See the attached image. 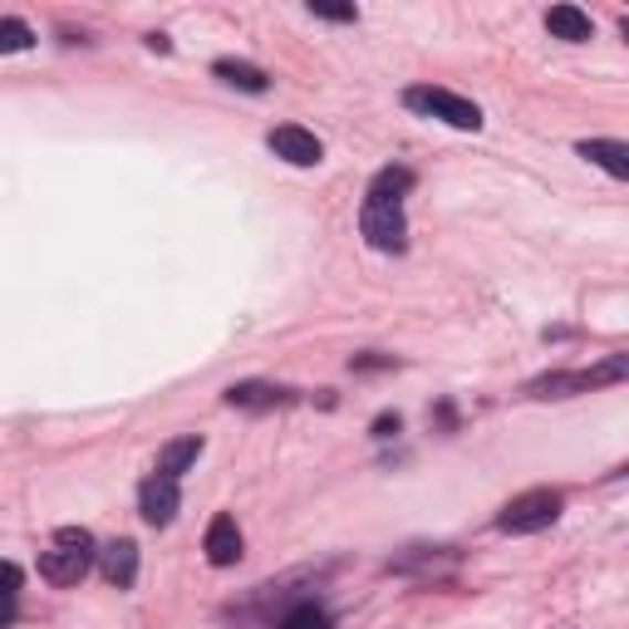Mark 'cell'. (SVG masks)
Returning a JSON list of instances; mask_svg holds the SVG:
<instances>
[{"mask_svg": "<svg viewBox=\"0 0 629 629\" xmlns=\"http://www.w3.org/2000/svg\"><path fill=\"white\" fill-rule=\"evenodd\" d=\"M94 556H98L94 536L84 532V526H60V532H54V551L40 556V576H45L50 585H80L84 576H90Z\"/></svg>", "mask_w": 629, "mask_h": 629, "instance_id": "obj_1", "label": "cell"}, {"mask_svg": "<svg viewBox=\"0 0 629 629\" xmlns=\"http://www.w3.org/2000/svg\"><path fill=\"white\" fill-rule=\"evenodd\" d=\"M629 374V359L625 355H610L600 369H576V374H546V379H532L526 394L532 399H570V394H590L600 384H620Z\"/></svg>", "mask_w": 629, "mask_h": 629, "instance_id": "obj_2", "label": "cell"}, {"mask_svg": "<svg viewBox=\"0 0 629 629\" xmlns=\"http://www.w3.org/2000/svg\"><path fill=\"white\" fill-rule=\"evenodd\" d=\"M403 104L413 108V114L443 118V124H452V128H468V134H478V128H482V108L472 104V98L452 94V90H433V84H413V90L403 94Z\"/></svg>", "mask_w": 629, "mask_h": 629, "instance_id": "obj_3", "label": "cell"}, {"mask_svg": "<svg viewBox=\"0 0 629 629\" xmlns=\"http://www.w3.org/2000/svg\"><path fill=\"white\" fill-rule=\"evenodd\" d=\"M556 516H560V492L536 488V492L512 496V502L502 506V516H496V526H502V532H512V536H532V532L556 526Z\"/></svg>", "mask_w": 629, "mask_h": 629, "instance_id": "obj_4", "label": "cell"}, {"mask_svg": "<svg viewBox=\"0 0 629 629\" xmlns=\"http://www.w3.org/2000/svg\"><path fill=\"white\" fill-rule=\"evenodd\" d=\"M359 231L374 251H403V241H408L403 202H394V197H364Z\"/></svg>", "mask_w": 629, "mask_h": 629, "instance_id": "obj_5", "label": "cell"}, {"mask_svg": "<svg viewBox=\"0 0 629 629\" xmlns=\"http://www.w3.org/2000/svg\"><path fill=\"white\" fill-rule=\"evenodd\" d=\"M182 506V492H178V478H163V472H153L148 482H143L138 492V512L148 526H168L172 516H178Z\"/></svg>", "mask_w": 629, "mask_h": 629, "instance_id": "obj_6", "label": "cell"}, {"mask_svg": "<svg viewBox=\"0 0 629 629\" xmlns=\"http://www.w3.org/2000/svg\"><path fill=\"white\" fill-rule=\"evenodd\" d=\"M271 153L285 163H295V168H315V163L325 158V143L301 124H281V128H271Z\"/></svg>", "mask_w": 629, "mask_h": 629, "instance_id": "obj_7", "label": "cell"}, {"mask_svg": "<svg viewBox=\"0 0 629 629\" xmlns=\"http://www.w3.org/2000/svg\"><path fill=\"white\" fill-rule=\"evenodd\" d=\"M241 526H237V516H212V526H207V541H202V551H207V560L212 566H237L241 560Z\"/></svg>", "mask_w": 629, "mask_h": 629, "instance_id": "obj_8", "label": "cell"}, {"mask_svg": "<svg viewBox=\"0 0 629 629\" xmlns=\"http://www.w3.org/2000/svg\"><path fill=\"white\" fill-rule=\"evenodd\" d=\"M94 560H98V570H104V580L118 585V590H128V585L138 580V546L134 541H108Z\"/></svg>", "mask_w": 629, "mask_h": 629, "instance_id": "obj_9", "label": "cell"}, {"mask_svg": "<svg viewBox=\"0 0 629 629\" xmlns=\"http://www.w3.org/2000/svg\"><path fill=\"white\" fill-rule=\"evenodd\" d=\"M291 399H295L291 389H275V384H256V379H251V384H231V389H227L231 408H256V413H266V408H285Z\"/></svg>", "mask_w": 629, "mask_h": 629, "instance_id": "obj_10", "label": "cell"}, {"mask_svg": "<svg viewBox=\"0 0 629 629\" xmlns=\"http://www.w3.org/2000/svg\"><path fill=\"white\" fill-rule=\"evenodd\" d=\"M580 158H590V163H600L610 178H629V148L620 138H585L580 143Z\"/></svg>", "mask_w": 629, "mask_h": 629, "instance_id": "obj_11", "label": "cell"}, {"mask_svg": "<svg viewBox=\"0 0 629 629\" xmlns=\"http://www.w3.org/2000/svg\"><path fill=\"white\" fill-rule=\"evenodd\" d=\"M546 30L556 40H570V45H580V40H590L595 35V25H590V15L576 6H551L546 10Z\"/></svg>", "mask_w": 629, "mask_h": 629, "instance_id": "obj_12", "label": "cell"}, {"mask_svg": "<svg viewBox=\"0 0 629 629\" xmlns=\"http://www.w3.org/2000/svg\"><path fill=\"white\" fill-rule=\"evenodd\" d=\"M212 74L222 84H231V90H247V94H266L271 90V74L256 70V64H241V60H217Z\"/></svg>", "mask_w": 629, "mask_h": 629, "instance_id": "obj_13", "label": "cell"}, {"mask_svg": "<svg viewBox=\"0 0 629 629\" xmlns=\"http://www.w3.org/2000/svg\"><path fill=\"white\" fill-rule=\"evenodd\" d=\"M197 458H202V438H197V433L172 438V443L158 452V472H163V478H182V472L192 468Z\"/></svg>", "mask_w": 629, "mask_h": 629, "instance_id": "obj_14", "label": "cell"}, {"mask_svg": "<svg viewBox=\"0 0 629 629\" xmlns=\"http://www.w3.org/2000/svg\"><path fill=\"white\" fill-rule=\"evenodd\" d=\"M275 629H335V620H329L319 605H295V610L281 615V625Z\"/></svg>", "mask_w": 629, "mask_h": 629, "instance_id": "obj_15", "label": "cell"}, {"mask_svg": "<svg viewBox=\"0 0 629 629\" xmlns=\"http://www.w3.org/2000/svg\"><path fill=\"white\" fill-rule=\"evenodd\" d=\"M408 187H413V172H408V168H384L379 178L369 182V197H394V202H399Z\"/></svg>", "mask_w": 629, "mask_h": 629, "instance_id": "obj_16", "label": "cell"}, {"mask_svg": "<svg viewBox=\"0 0 629 629\" xmlns=\"http://www.w3.org/2000/svg\"><path fill=\"white\" fill-rule=\"evenodd\" d=\"M35 45V30L25 20H0V54H20Z\"/></svg>", "mask_w": 629, "mask_h": 629, "instance_id": "obj_17", "label": "cell"}, {"mask_svg": "<svg viewBox=\"0 0 629 629\" xmlns=\"http://www.w3.org/2000/svg\"><path fill=\"white\" fill-rule=\"evenodd\" d=\"M311 15H319V20H339V25H355L359 10H355V6H335V0H311Z\"/></svg>", "mask_w": 629, "mask_h": 629, "instance_id": "obj_18", "label": "cell"}, {"mask_svg": "<svg viewBox=\"0 0 629 629\" xmlns=\"http://www.w3.org/2000/svg\"><path fill=\"white\" fill-rule=\"evenodd\" d=\"M20 580H25V576H20L15 560H0V595H6V600H15V595H20Z\"/></svg>", "mask_w": 629, "mask_h": 629, "instance_id": "obj_19", "label": "cell"}, {"mask_svg": "<svg viewBox=\"0 0 629 629\" xmlns=\"http://www.w3.org/2000/svg\"><path fill=\"white\" fill-rule=\"evenodd\" d=\"M394 433H399V413L374 418V438H394Z\"/></svg>", "mask_w": 629, "mask_h": 629, "instance_id": "obj_20", "label": "cell"}, {"mask_svg": "<svg viewBox=\"0 0 629 629\" xmlns=\"http://www.w3.org/2000/svg\"><path fill=\"white\" fill-rule=\"evenodd\" d=\"M10 620H15V600H6V595H0V629H6Z\"/></svg>", "mask_w": 629, "mask_h": 629, "instance_id": "obj_21", "label": "cell"}]
</instances>
